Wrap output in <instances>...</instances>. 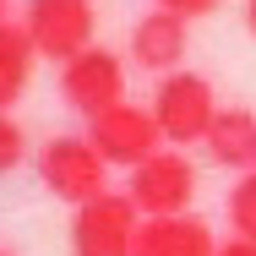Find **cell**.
<instances>
[{
    "mask_svg": "<svg viewBox=\"0 0 256 256\" xmlns=\"http://www.w3.org/2000/svg\"><path fill=\"white\" fill-rule=\"evenodd\" d=\"M148 109H153L169 148H191V142H207L224 104H218V93L202 71H169V76H158V93Z\"/></svg>",
    "mask_w": 256,
    "mask_h": 256,
    "instance_id": "6da1fadb",
    "label": "cell"
},
{
    "mask_svg": "<svg viewBox=\"0 0 256 256\" xmlns=\"http://www.w3.org/2000/svg\"><path fill=\"white\" fill-rule=\"evenodd\" d=\"M38 180L44 191L71 207H88L109 191V164L98 158V148L88 136H50L38 148Z\"/></svg>",
    "mask_w": 256,
    "mask_h": 256,
    "instance_id": "7a4b0ae2",
    "label": "cell"
},
{
    "mask_svg": "<svg viewBox=\"0 0 256 256\" xmlns=\"http://www.w3.org/2000/svg\"><path fill=\"white\" fill-rule=\"evenodd\" d=\"M22 28H28L38 60H60L66 66L82 50H93L98 11H93V0H28L22 6Z\"/></svg>",
    "mask_w": 256,
    "mask_h": 256,
    "instance_id": "3957f363",
    "label": "cell"
},
{
    "mask_svg": "<svg viewBox=\"0 0 256 256\" xmlns=\"http://www.w3.org/2000/svg\"><path fill=\"white\" fill-rule=\"evenodd\" d=\"M142 212L126 191H104L98 202L71 212V256H136Z\"/></svg>",
    "mask_w": 256,
    "mask_h": 256,
    "instance_id": "277c9868",
    "label": "cell"
},
{
    "mask_svg": "<svg viewBox=\"0 0 256 256\" xmlns=\"http://www.w3.org/2000/svg\"><path fill=\"white\" fill-rule=\"evenodd\" d=\"M98 158L109 169H142L153 153H164V131H158L153 109H142V104H114V109H104L98 120H88V131H82Z\"/></svg>",
    "mask_w": 256,
    "mask_h": 256,
    "instance_id": "5b68a950",
    "label": "cell"
},
{
    "mask_svg": "<svg viewBox=\"0 0 256 256\" xmlns=\"http://www.w3.org/2000/svg\"><path fill=\"white\" fill-rule=\"evenodd\" d=\"M60 98H66V109L98 120L104 109L126 104V60L114 50H104V44L82 50L76 60L60 66Z\"/></svg>",
    "mask_w": 256,
    "mask_h": 256,
    "instance_id": "8992f818",
    "label": "cell"
},
{
    "mask_svg": "<svg viewBox=\"0 0 256 256\" xmlns=\"http://www.w3.org/2000/svg\"><path fill=\"white\" fill-rule=\"evenodd\" d=\"M126 196L136 202L142 218H174V212H191V196H196V164L174 148L153 153L142 169H131V186Z\"/></svg>",
    "mask_w": 256,
    "mask_h": 256,
    "instance_id": "52a82bcc",
    "label": "cell"
},
{
    "mask_svg": "<svg viewBox=\"0 0 256 256\" xmlns=\"http://www.w3.org/2000/svg\"><path fill=\"white\" fill-rule=\"evenodd\" d=\"M186 50H191V33H186L180 16H169L158 6L148 16H136V28H131V60L142 71H158V76L186 71Z\"/></svg>",
    "mask_w": 256,
    "mask_h": 256,
    "instance_id": "ba28073f",
    "label": "cell"
},
{
    "mask_svg": "<svg viewBox=\"0 0 256 256\" xmlns=\"http://www.w3.org/2000/svg\"><path fill=\"white\" fill-rule=\"evenodd\" d=\"M136 256H218V234L196 212L174 218H142L136 229Z\"/></svg>",
    "mask_w": 256,
    "mask_h": 256,
    "instance_id": "9c48e42d",
    "label": "cell"
},
{
    "mask_svg": "<svg viewBox=\"0 0 256 256\" xmlns=\"http://www.w3.org/2000/svg\"><path fill=\"white\" fill-rule=\"evenodd\" d=\"M207 158L218 164V169H240V174H251L256 169V114L251 109H218V120H212V131H207Z\"/></svg>",
    "mask_w": 256,
    "mask_h": 256,
    "instance_id": "30bf717a",
    "label": "cell"
},
{
    "mask_svg": "<svg viewBox=\"0 0 256 256\" xmlns=\"http://www.w3.org/2000/svg\"><path fill=\"white\" fill-rule=\"evenodd\" d=\"M33 38H28V28L22 22H0V114H11V104L28 93V82H33Z\"/></svg>",
    "mask_w": 256,
    "mask_h": 256,
    "instance_id": "8fae6325",
    "label": "cell"
},
{
    "mask_svg": "<svg viewBox=\"0 0 256 256\" xmlns=\"http://www.w3.org/2000/svg\"><path fill=\"white\" fill-rule=\"evenodd\" d=\"M224 212H229V229H234V240H256V169L234 180V191H229Z\"/></svg>",
    "mask_w": 256,
    "mask_h": 256,
    "instance_id": "7c38bea8",
    "label": "cell"
},
{
    "mask_svg": "<svg viewBox=\"0 0 256 256\" xmlns=\"http://www.w3.org/2000/svg\"><path fill=\"white\" fill-rule=\"evenodd\" d=\"M28 158V131L16 126V114H0V174H11Z\"/></svg>",
    "mask_w": 256,
    "mask_h": 256,
    "instance_id": "4fadbf2b",
    "label": "cell"
},
{
    "mask_svg": "<svg viewBox=\"0 0 256 256\" xmlns=\"http://www.w3.org/2000/svg\"><path fill=\"white\" fill-rule=\"evenodd\" d=\"M224 0H158V11H169V16H180V22H191V16H212Z\"/></svg>",
    "mask_w": 256,
    "mask_h": 256,
    "instance_id": "5bb4252c",
    "label": "cell"
},
{
    "mask_svg": "<svg viewBox=\"0 0 256 256\" xmlns=\"http://www.w3.org/2000/svg\"><path fill=\"white\" fill-rule=\"evenodd\" d=\"M218 256H256V240H224Z\"/></svg>",
    "mask_w": 256,
    "mask_h": 256,
    "instance_id": "9a60e30c",
    "label": "cell"
},
{
    "mask_svg": "<svg viewBox=\"0 0 256 256\" xmlns=\"http://www.w3.org/2000/svg\"><path fill=\"white\" fill-rule=\"evenodd\" d=\"M246 28H251V38H256V0H246Z\"/></svg>",
    "mask_w": 256,
    "mask_h": 256,
    "instance_id": "2e32d148",
    "label": "cell"
},
{
    "mask_svg": "<svg viewBox=\"0 0 256 256\" xmlns=\"http://www.w3.org/2000/svg\"><path fill=\"white\" fill-rule=\"evenodd\" d=\"M0 22H11V16H6V0H0Z\"/></svg>",
    "mask_w": 256,
    "mask_h": 256,
    "instance_id": "e0dca14e",
    "label": "cell"
},
{
    "mask_svg": "<svg viewBox=\"0 0 256 256\" xmlns=\"http://www.w3.org/2000/svg\"><path fill=\"white\" fill-rule=\"evenodd\" d=\"M0 256H11V251H0Z\"/></svg>",
    "mask_w": 256,
    "mask_h": 256,
    "instance_id": "ac0fdd59",
    "label": "cell"
}]
</instances>
